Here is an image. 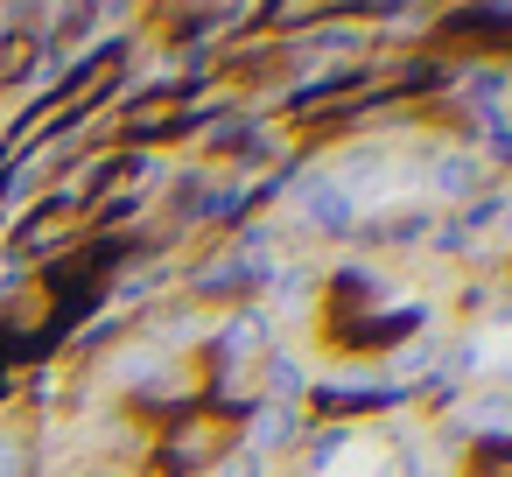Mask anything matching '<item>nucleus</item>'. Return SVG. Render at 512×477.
I'll return each instance as SVG.
<instances>
[{"label":"nucleus","instance_id":"obj_1","mask_svg":"<svg viewBox=\"0 0 512 477\" xmlns=\"http://www.w3.org/2000/svg\"><path fill=\"white\" fill-rule=\"evenodd\" d=\"M239 449V414L232 407H176L162 428H155V477H211L225 456Z\"/></svg>","mask_w":512,"mask_h":477},{"label":"nucleus","instance_id":"obj_2","mask_svg":"<svg viewBox=\"0 0 512 477\" xmlns=\"http://www.w3.org/2000/svg\"><path fill=\"white\" fill-rule=\"evenodd\" d=\"M204 113H211V85H148V92H127L120 113H113V148L141 155V148L183 141Z\"/></svg>","mask_w":512,"mask_h":477},{"label":"nucleus","instance_id":"obj_3","mask_svg":"<svg viewBox=\"0 0 512 477\" xmlns=\"http://www.w3.org/2000/svg\"><path fill=\"white\" fill-rule=\"evenodd\" d=\"M288 211H295V225L302 232H316V239H351V232H365V211L316 169V176H295V197H288Z\"/></svg>","mask_w":512,"mask_h":477},{"label":"nucleus","instance_id":"obj_4","mask_svg":"<svg viewBox=\"0 0 512 477\" xmlns=\"http://www.w3.org/2000/svg\"><path fill=\"white\" fill-rule=\"evenodd\" d=\"M78 232H85V211H71V204H57V197L43 190V204H22V218L8 225V253H22V260H43L50 246L71 253Z\"/></svg>","mask_w":512,"mask_h":477},{"label":"nucleus","instance_id":"obj_5","mask_svg":"<svg viewBox=\"0 0 512 477\" xmlns=\"http://www.w3.org/2000/svg\"><path fill=\"white\" fill-rule=\"evenodd\" d=\"M295 442H309V414L302 407H281V400H246L239 407V449L253 456H288Z\"/></svg>","mask_w":512,"mask_h":477},{"label":"nucleus","instance_id":"obj_6","mask_svg":"<svg viewBox=\"0 0 512 477\" xmlns=\"http://www.w3.org/2000/svg\"><path fill=\"white\" fill-rule=\"evenodd\" d=\"M484 176H491V169H484V155H477V148H463V141H449V148H428V176H421V183H428V197H435V204L463 211L470 197H484Z\"/></svg>","mask_w":512,"mask_h":477},{"label":"nucleus","instance_id":"obj_7","mask_svg":"<svg viewBox=\"0 0 512 477\" xmlns=\"http://www.w3.org/2000/svg\"><path fill=\"white\" fill-rule=\"evenodd\" d=\"M260 372H267V393H260V400L302 407V393H309V365H302V358H288V351H267V358H260Z\"/></svg>","mask_w":512,"mask_h":477},{"label":"nucleus","instance_id":"obj_8","mask_svg":"<svg viewBox=\"0 0 512 477\" xmlns=\"http://www.w3.org/2000/svg\"><path fill=\"white\" fill-rule=\"evenodd\" d=\"M0 477H36V442H29V428H0Z\"/></svg>","mask_w":512,"mask_h":477},{"label":"nucleus","instance_id":"obj_9","mask_svg":"<svg viewBox=\"0 0 512 477\" xmlns=\"http://www.w3.org/2000/svg\"><path fill=\"white\" fill-rule=\"evenodd\" d=\"M267 470H274L267 456H253V449H232V456H225V463H218L211 477H267Z\"/></svg>","mask_w":512,"mask_h":477},{"label":"nucleus","instance_id":"obj_10","mask_svg":"<svg viewBox=\"0 0 512 477\" xmlns=\"http://www.w3.org/2000/svg\"><path fill=\"white\" fill-rule=\"evenodd\" d=\"M85 477H155V470H134V463H99V470H85Z\"/></svg>","mask_w":512,"mask_h":477},{"label":"nucleus","instance_id":"obj_11","mask_svg":"<svg viewBox=\"0 0 512 477\" xmlns=\"http://www.w3.org/2000/svg\"><path fill=\"white\" fill-rule=\"evenodd\" d=\"M498 246H512V204H505V218H498Z\"/></svg>","mask_w":512,"mask_h":477}]
</instances>
